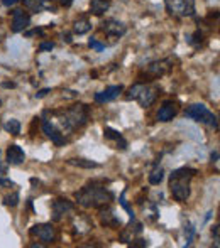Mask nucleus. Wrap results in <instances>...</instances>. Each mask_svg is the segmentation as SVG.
<instances>
[{
    "label": "nucleus",
    "instance_id": "f03ea898",
    "mask_svg": "<svg viewBox=\"0 0 220 248\" xmlns=\"http://www.w3.org/2000/svg\"><path fill=\"white\" fill-rule=\"evenodd\" d=\"M75 199L80 206H83L86 209H100L103 206H109L114 201V194L105 186L92 183L88 186L82 187L80 191H76Z\"/></svg>",
    "mask_w": 220,
    "mask_h": 248
},
{
    "label": "nucleus",
    "instance_id": "e433bc0d",
    "mask_svg": "<svg viewBox=\"0 0 220 248\" xmlns=\"http://www.w3.org/2000/svg\"><path fill=\"white\" fill-rule=\"evenodd\" d=\"M50 92H51L50 88H43V90H39V92L36 93V98H44V96H46Z\"/></svg>",
    "mask_w": 220,
    "mask_h": 248
},
{
    "label": "nucleus",
    "instance_id": "c85d7f7f",
    "mask_svg": "<svg viewBox=\"0 0 220 248\" xmlns=\"http://www.w3.org/2000/svg\"><path fill=\"white\" fill-rule=\"evenodd\" d=\"M3 204L10 206V208L17 206V204H19V193H12V194H9V196H5V198H3Z\"/></svg>",
    "mask_w": 220,
    "mask_h": 248
},
{
    "label": "nucleus",
    "instance_id": "0eeeda50",
    "mask_svg": "<svg viewBox=\"0 0 220 248\" xmlns=\"http://www.w3.org/2000/svg\"><path fill=\"white\" fill-rule=\"evenodd\" d=\"M173 69V59H159V61H152L151 64H148L146 73L152 78H159V76H165Z\"/></svg>",
    "mask_w": 220,
    "mask_h": 248
},
{
    "label": "nucleus",
    "instance_id": "72a5a7b5",
    "mask_svg": "<svg viewBox=\"0 0 220 248\" xmlns=\"http://www.w3.org/2000/svg\"><path fill=\"white\" fill-rule=\"evenodd\" d=\"M54 47V44L53 43H41L39 44V49L41 51H51Z\"/></svg>",
    "mask_w": 220,
    "mask_h": 248
},
{
    "label": "nucleus",
    "instance_id": "58836bf2",
    "mask_svg": "<svg viewBox=\"0 0 220 248\" xmlns=\"http://www.w3.org/2000/svg\"><path fill=\"white\" fill-rule=\"evenodd\" d=\"M17 2H19V0H2V3L5 7H12V5H16Z\"/></svg>",
    "mask_w": 220,
    "mask_h": 248
},
{
    "label": "nucleus",
    "instance_id": "f257e3e1",
    "mask_svg": "<svg viewBox=\"0 0 220 248\" xmlns=\"http://www.w3.org/2000/svg\"><path fill=\"white\" fill-rule=\"evenodd\" d=\"M53 115L54 122H51V124L65 135V132L69 134V132L76 130V128H82L88 122V107L83 103H78L71 108H66V110L54 111Z\"/></svg>",
    "mask_w": 220,
    "mask_h": 248
},
{
    "label": "nucleus",
    "instance_id": "7c9ffc66",
    "mask_svg": "<svg viewBox=\"0 0 220 248\" xmlns=\"http://www.w3.org/2000/svg\"><path fill=\"white\" fill-rule=\"evenodd\" d=\"M43 2V10H56V3L54 0H41Z\"/></svg>",
    "mask_w": 220,
    "mask_h": 248
},
{
    "label": "nucleus",
    "instance_id": "20e7f679",
    "mask_svg": "<svg viewBox=\"0 0 220 248\" xmlns=\"http://www.w3.org/2000/svg\"><path fill=\"white\" fill-rule=\"evenodd\" d=\"M185 115H186L188 118H191V120L200 122V124H205V125H208V127L215 128V130L219 128L217 117H215V115L212 113V111L208 110L205 105H202V103L190 105V107L185 110Z\"/></svg>",
    "mask_w": 220,
    "mask_h": 248
},
{
    "label": "nucleus",
    "instance_id": "4be33fe9",
    "mask_svg": "<svg viewBox=\"0 0 220 248\" xmlns=\"http://www.w3.org/2000/svg\"><path fill=\"white\" fill-rule=\"evenodd\" d=\"M90 29H92V22H90L88 19H78V20H75V24H73V32L78 34V36L86 34Z\"/></svg>",
    "mask_w": 220,
    "mask_h": 248
},
{
    "label": "nucleus",
    "instance_id": "2eb2a0df",
    "mask_svg": "<svg viewBox=\"0 0 220 248\" xmlns=\"http://www.w3.org/2000/svg\"><path fill=\"white\" fill-rule=\"evenodd\" d=\"M100 223H102L103 226H109V228H114V226H120V219H118V216L115 215V211L112 208H107V206H103V208H100Z\"/></svg>",
    "mask_w": 220,
    "mask_h": 248
},
{
    "label": "nucleus",
    "instance_id": "c03bdc74",
    "mask_svg": "<svg viewBox=\"0 0 220 248\" xmlns=\"http://www.w3.org/2000/svg\"><path fill=\"white\" fill-rule=\"evenodd\" d=\"M0 107H2V100H0Z\"/></svg>",
    "mask_w": 220,
    "mask_h": 248
},
{
    "label": "nucleus",
    "instance_id": "6ab92c4d",
    "mask_svg": "<svg viewBox=\"0 0 220 248\" xmlns=\"http://www.w3.org/2000/svg\"><path fill=\"white\" fill-rule=\"evenodd\" d=\"M66 162H68L69 166L82 167V169H97V167H100L99 162H93V160H88V159H82V157H71V159H68Z\"/></svg>",
    "mask_w": 220,
    "mask_h": 248
},
{
    "label": "nucleus",
    "instance_id": "5701e85b",
    "mask_svg": "<svg viewBox=\"0 0 220 248\" xmlns=\"http://www.w3.org/2000/svg\"><path fill=\"white\" fill-rule=\"evenodd\" d=\"M163 179H165V170H163L161 167H156V169L149 174V184H151V186H159V184L163 183Z\"/></svg>",
    "mask_w": 220,
    "mask_h": 248
},
{
    "label": "nucleus",
    "instance_id": "6e6552de",
    "mask_svg": "<svg viewBox=\"0 0 220 248\" xmlns=\"http://www.w3.org/2000/svg\"><path fill=\"white\" fill-rule=\"evenodd\" d=\"M51 209H53V219H54V221H61V219L65 218L66 215L73 213V209H75V204H73L71 201H68V199L59 198V199H54V201H53V204H51Z\"/></svg>",
    "mask_w": 220,
    "mask_h": 248
},
{
    "label": "nucleus",
    "instance_id": "9d476101",
    "mask_svg": "<svg viewBox=\"0 0 220 248\" xmlns=\"http://www.w3.org/2000/svg\"><path fill=\"white\" fill-rule=\"evenodd\" d=\"M31 24V16L22 9L12 12V32H24Z\"/></svg>",
    "mask_w": 220,
    "mask_h": 248
},
{
    "label": "nucleus",
    "instance_id": "79ce46f5",
    "mask_svg": "<svg viewBox=\"0 0 220 248\" xmlns=\"http://www.w3.org/2000/svg\"><path fill=\"white\" fill-rule=\"evenodd\" d=\"M63 37H65V41H66V43H71V36H69V34H63Z\"/></svg>",
    "mask_w": 220,
    "mask_h": 248
},
{
    "label": "nucleus",
    "instance_id": "9b49d317",
    "mask_svg": "<svg viewBox=\"0 0 220 248\" xmlns=\"http://www.w3.org/2000/svg\"><path fill=\"white\" fill-rule=\"evenodd\" d=\"M102 32H105L109 37H122L127 32V27H125V24L120 22V20L110 19L102 24Z\"/></svg>",
    "mask_w": 220,
    "mask_h": 248
},
{
    "label": "nucleus",
    "instance_id": "2f4dec72",
    "mask_svg": "<svg viewBox=\"0 0 220 248\" xmlns=\"http://www.w3.org/2000/svg\"><path fill=\"white\" fill-rule=\"evenodd\" d=\"M14 181L10 179H5V177H0V187H14Z\"/></svg>",
    "mask_w": 220,
    "mask_h": 248
},
{
    "label": "nucleus",
    "instance_id": "f704fd0d",
    "mask_svg": "<svg viewBox=\"0 0 220 248\" xmlns=\"http://www.w3.org/2000/svg\"><path fill=\"white\" fill-rule=\"evenodd\" d=\"M63 96H66V98H76V96H78V93L71 92V90H65V92H63Z\"/></svg>",
    "mask_w": 220,
    "mask_h": 248
},
{
    "label": "nucleus",
    "instance_id": "412c9836",
    "mask_svg": "<svg viewBox=\"0 0 220 248\" xmlns=\"http://www.w3.org/2000/svg\"><path fill=\"white\" fill-rule=\"evenodd\" d=\"M109 7H110L109 0H92L90 2V12L93 16H102V14H105L109 10Z\"/></svg>",
    "mask_w": 220,
    "mask_h": 248
},
{
    "label": "nucleus",
    "instance_id": "ddd939ff",
    "mask_svg": "<svg viewBox=\"0 0 220 248\" xmlns=\"http://www.w3.org/2000/svg\"><path fill=\"white\" fill-rule=\"evenodd\" d=\"M122 92H124V86H122V85H114V86L105 88L103 92L95 93V96H93V98H95L97 103H109V101L117 98Z\"/></svg>",
    "mask_w": 220,
    "mask_h": 248
},
{
    "label": "nucleus",
    "instance_id": "39448f33",
    "mask_svg": "<svg viewBox=\"0 0 220 248\" xmlns=\"http://www.w3.org/2000/svg\"><path fill=\"white\" fill-rule=\"evenodd\" d=\"M166 10L174 17L195 16V0H165Z\"/></svg>",
    "mask_w": 220,
    "mask_h": 248
},
{
    "label": "nucleus",
    "instance_id": "a878e982",
    "mask_svg": "<svg viewBox=\"0 0 220 248\" xmlns=\"http://www.w3.org/2000/svg\"><path fill=\"white\" fill-rule=\"evenodd\" d=\"M118 202H120V206L125 209V211L129 213V218H131V223L132 221H135V215H134V211H132V208L127 204V201H125V193H122L120 194V198H118Z\"/></svg>",
    "mask_w": 220,
    "mask_h": 248
},
{
    "label": "nucleus",
    "instance_id": "37998d69",
    "mask_svg": "<svg viewBox=\"0 0 220 248\" xmlns=\"http://www.w3.org/2000/svg\"><path fill=\"white\" fill-rule=\"evenodd\" d=\"M5 170H7V167H5V166H2V164H0V174H5Z\"/></svg>",
    "mask_w": 220,
    "mask_h": 248
},
{
    "label": "nucleus",
    "instance_id": "aec40b11",
    "mask_svg": "<svg viewBox=\"0 0 220 248\" xmlns=\"http://www.w3.org/2000/svg\"><path fill=\"white\" fill-rule=\"evenodd\" d=\"M142 213H144L146 221H156L158 216H159L158 206H156L154 202H149V201H146V204H142Z\"/></svg>",
    "mask_w": 220,
    "mask_h": 248
},
{
    "label": "nucleus",
    "instance_id": "bb28decb",
    "mask_svg": "<svg viewBox=\"0 0 220 248\" xmlns=\"http://www.w3.org/2000/svg\"><path fill=\"white\" fill-rule=\"evenodd\" d=\"M193 235H195V226L191 225V223H188L186 226H185V238H186V243H185V247H190L191 242H193Z\"/></svg>",
    "mask_w": 220,
    "mask_h": 248
},
{
    "label": "nucleus",
    "instance_id": "7ed1b4c3",
    "mask_svg": "<svg viewBox=\"0 0 220 248\" xmlns=\"http://www.w3.org/2000/svg\"><path fill=\"white\" fill-rule=\"evenodd\" d=\"M197 174L193 167H180L169 174V191L171 196L178 202H186L191 194V179Z\"/></svg>",
    "mask_w": 220,
    "mask_h": 248
},
{
    "label": "nucleus",
    "instance_id": "4c0bfd02",
    "mask_svg": "<svg viewBox=\"0 0 220 248\" xmlns=\"http://www.w3.org/2000/svg\"><path fill=\"white\" fill-rule=\"evenodd\" d=\"M33 34H43V29H41V27H37V29H33V31H29V32H26V36L31 37Z\"/></svg>",
    "mask_w": 220,
    "mask_h": 248
},
{
    "label": "nucleus",
    "instance_id": "393cba45",
    "mask_svg": "<svg viewBox=\"0 0 220 248\" xmlns=\"http://www.w3.org/2000/svg\"><path fill=\"white\" fill-rule=\"evenodd\" d=\"M24 7L33 12H43V2L41 0H24Z\"/></svg>",
    "mask_w": 220,
    "mask_h": 248
},
{
    "label": "nucleus",
    "instance_id": "ea45409f",
    "mask_svg": "<svg viewBox=\"0 0 220 248\" xmlns=\"http://www.w3.org/2000/svg\"><path fill=\"white\" fill-rule=\"evenodd\" d=\"M73 2H75V0H59V3H61L63 7H69Z\"/></svg>",
    "mask_w": 220,
    "mask_h": 248
},
{
    "label": "nucleus",
    "instance_id": "4468645a",
    "mask_svg": "<svg viewBox=\"0 0 220 248\" xmlns=\"http://www.w3.org/2000/svg\"><path fill=\"white\" fill-rule=\"evenodd\" d=\"M43 132L46 134L48 139H51V140L54 142V145H59V147H61V145L66 144L65 135H63L61 132H59L58 128L51 124V120H43Z\"/></svg>",
    "mask_w": 220,
    "mask_h": 248
},
{
    "label": "nucleus",
    "instance_id": "b1692460",
    "mask_svg": "<svg viewBox=\"0 0 220 248\" xmlns=\"http://www.w3.org/2000/svg\"><path fill=\"white\" fill-rule=\"evenodd\" d=\"M3 128H5V132H9V134L19 135L20 134V122L16 120V118H10V120H7L5 124H3Z\"/></svg>",
    "mask_w": 220,
    "mask_h": 248
},
{
    "label": "nucleus",
    "instance_id": "a211bd4d",
    "mask_svg": "<svg viewBox=\"0 0 220 248\" xmlns=\"http://www.w3.org/2000/svg\"><path fill=\"white\" fill-rule=\"evenodd\" d=\"M103 135H105V139H109V140L115 142V149H120V150L127 149V140L122 137L120 132H117V130H114V128L107 127L105 130H103Z\"/></svg>",
    "mask_w": 220,
    "mask_h": 248
},
{
    "label": "nucleus",
    "instance_id": "dca6fc26",
    "mask_svg": "<svg viewBox=\"0 0 220 248\" xmlns=\"http://www.w3.org/2000/svg\"><path fill=\"white\" fill-rule=\"evenodd\" d=\"M24 160H26V154H24L22 147L12 144L7 149V164L9 166H20Z\"/></svg>",
    "mask_w": 220,
    "mask_h": 248
},
{
    "label": "nucleus",
    "instance_id": "c756f323",
    "mask_svg": "<svg viewBox=\"0 0 220 248\" xmlns=\"http://www.w3.org/2000/svg\"><path fill=\"white\" fill-rule=\"evenodd\" d=\"M88 46L92 47V49H95L97 52H102L103 49H105V44L99 43V41H97V39H93V37L88 41Z\"/></svg>",
    "mask_w": 220,
    "mask_h": 248
},
{
    "label": "nucleus",
    "instance_id": "423d86ee",
    "mask_svg": "<svg viewBox=\"0 0 220 248\" xmlns=\"http://www.w3.org/2000/svg\"><path fill=\"white\" fill-rule=\"evenodd\" d=\"M31 235L37 236L44 245H50V243H54L56 238H58V232L51 223H43V225H36L31 228Z\"/></svg>",
    "mask_w": 220,
    "mask_h": 248
},
{
    "label": "nucleus",
    "instance_id": "473e14b6",
    "mask_svg": "<svg viewBox=\"0 0 220 248\" xmlns=\"http://www.w3.org/2000/svg\"><path fill=\"white\" fill-rule=\"evenodd\" d=\"M131 245L132 247H148L149 243H148V240H132Z\"/></svg>",
    "mask_w": 220,
    "mask_h": 248
},
{
    "label": "nucleus",
    "instance_id": "cd10ccee",
    "mask_svg": "<svg viewBox=\"0 0 220 248\" xmlns=\"http://www.w3.org/2000/svg\"><path fill=\"white\" fill-rule=\"evenodd\" d=\"M142 85H144V83H135L134 86H131V90L127 92L125 98H127V100H135V98H137V95H139V92H141Z\"/></svg>",
    "mask_w": 220,
    "mask_h": 248
},
{
    "label": "nucleus",
    "instance_id": "1a4fd4ad",
    "mask_svg": "<svg viewBox=\"0 0 220 248\" xmlns=\"http://www.w3.org/2000/svg\"><path fill=\"white\" fill-rule=\"evenodd\" d=\"M156 98H158V88H156V86H151V85H146L144 83L135 100L139 101V105H141L142 108H149L156 101Z\"/></svg>",
    "mask_w": 220,
    "mask_h": 248
},
{
    "label": "nucleus",
    "instance_id": "f3484780",
    "mask_svg": "<svg viewBox=\"0 0 220 248\" xmlns=\"http://www.w3.org/2000/svg\"><path fill=\"white\" fill-rule=\"evenodd\" d=\"M178 113V107L173 103V101H165V103L161 105V108H159L158 111V120L163 122V124H166V122H171L174 117H176Z\"/></svg>",
    "mask_w": 220,
    "mask_h": 248
},
{
    "label": "nucleus",
    "instance_id": "f8f14e48",
    "mask_svg": "<svg viewBox=\"0 0 220 248\" xmlns=\"http://www.w3.org/2000/svg\"><path fill=\"white\" fill-rule=\"evenodd\" d=\"M93 230V221L85 215H78L73 218V232L75 235H86Z\"/></svg>",
    "mask_w": 220,
    "mask_h": 248
},
{
    "label": "nucleus",
    "instance_id": "c9c22d12",
    "mask_svg": "<svg viewBox=\"0 0 220 248\" xmlns=\"http://www.w3.org/2000/svg\"><path fill=\"white\" fill-rule=\"evenodd\" d=\"M212 236H215V247H219V225L212 228Z\"/></svg>",
    "mask_w": 220,
    "mask_h": 248
},
{
    "label": "nucleus",
    "instance_id": "a19ab883",
    "mask_svg": "<svg viewBox=\"0 0 220 248\" xmlns=\"http://www.w3.org/2000/svg\"><path fill=\"white\" fill-rule=\"evenodd\" d=\"M2 86L3 88H16V83H2Z\"/></svg>",
    "mask_w": 220,
    "mask_h": 248
}]
</instances>
